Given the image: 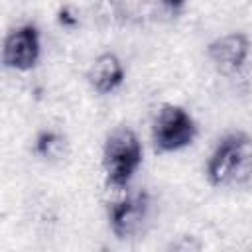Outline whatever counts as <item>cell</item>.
I'll return each instance as SVG.
<instances>
[{
	"label": "cell",
	"instance_id": "6da1fadb",
	"mask_svg": "<svg viewBox=\"0 0 252 252\" xmlns=\"http://www.w3.org/2000/svg\"><path fill=\"white\" fill-rule=\"evenodd\" d=\"M205 173L213 187L246 183L252 177V138L242 130L224 134L215 146Z\"/></svg>",
	"mask_w": 252,
	"mask_h": 252
},
{
	"label": "cell",
	"instance_id": "7a4b0ae2",
	"mask_svg": "<svg viewBox=\"0 0 252 252\" xmlns=\"http://www.w3.org/2000/svg\"><path fill=\"white\" fill-rule=\"evenodd\" d=\"M144 159V148L138 134L128 126L114 128L102 146V171L106 187L122 193L128 189L132 177L140 169Z\"/></svg>",
	"mask_w": 252,
	"mask_h": 252
},
{
	"label": "cell",
	"instance_id": "3957f363",
	"mask_svg": "<svg viewBox=\"0 0 252 252\" xmlns=\"http://www.w3.org/2000/svg\"><path fill=\"white\" fill-rule=\"evenodd\" d=\"M197 138V122L179 104L165 102L152 122V142L158 154H171L191 146Z\"/></svg>",
	"mask_w": 252,
	"mask_h": 252
},
{
	"label": "cell",
	"instance_id": "277c9868",
	"mask_svg": "<svg viewBox=\"0 0 252 252\" xmlns=\"http://www.w3.org/2000/svg\"><path fill=\"white\" fill-rule=\"evenodd\" d=\"M150 193L128 189L108 203V226L118 240H128L140 234L142 226L150 217Z\"/></svg>",
	"mask_w": 252,
	"mask_h": 252
},
{
	"label": "cell",
	"instance_id": "5b68a950",
	"mask_svg": "<svg viewBox=\"0 0 252 252\" xmlns=\"http://www.w3.org/2000/svg\"><path fill=\"white\" fill-rule=\"evenodd\" d=\"M41 57V33L35 24H22L14 28L2 47V63L10 71H32Z\"/></svg>",
	"mask_w": 252,
	"mask_h": 252
},
{
	"label": "cell",
	"instance_id": "8992f818",
	"mask_svg": "<svg viewBox=\"0 0 252 252\" xmlns=\"http://www.w3.org/2000/svg\"><path fill=\"white\" fill-rule=\"evenodd\" d=\"M250 51H252L250 37L242 32L224 33L207 45L209 61L224 77H232L240 73L250 57Z\"/></svg>",
	"mask_w": 252,
	"mask_h": 252
},
{
	"label": "cell",
	"instance_id": "52a82bcc",
	"mask_svg": "<svg viewBox=\"0 0 252 252\" xmlns=\"http://www.w3.org/2000/svg\"><path fill=\"white\" fill-rule=\"evenodd\" d=\"M124 77H126V71H124L122 59L112 51L100 53L87 71V81L91 89L98 94H110L118 91L124 83Z\"/></svg>",
	"mask_w": 252,
	"mask_h": 252
},
{
	"label": "cell",
	"instance_id": "ba28073f",
	"mask_svg": "<svg viewBox=\"0 0 252 252\" xmlns=\"http://www.w3.org/2000/svg\"><path fill=\"white\" fill-rule=\"evenodd\" d=\"M67 150V138L57 130H41L33 140V152L41 159H59Z\"/></svg>",
	"mask_w": 252,
	"mask_h": 252
},
{
	"label": "cell",
	"instance_id": "9c48e42d",
	"mask_svg": "<svg viewBox=\"0 0 252 252\" xmlns=\"http://www.w3.org/2000/svg\"><path fill=\"white\" fill-rule=\"evenodd\" d=\"M159 2H161V6H163L165 10H169V12L177 14V12H181V10H183V6H185V2H187V0H159Z\"/></svg>",
	"mask_w": 252,
	"mask_h": 252
}]
</instances>
